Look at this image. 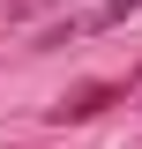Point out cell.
<instances>
[{
    "mask_svg": "<svg viewBox=\"0 0 142 149\" xmlns=\"http://www.w3.org/2000/svg\"><path fill=\"white\" fill-rule=\"evenodd\" d=\"M127 15H142V0H105V8H97V22H105V30H112V22H127Z\"/></svg>",
    "mask_w": 142,
    "mask_h": 149,
    "instance_id": "obj_2",
    "label": "cell"
},
{
    "mask_svg": "<svg viewBox=\"0 0 142 149\" xmlns=\"http://www.w3.org/2000/svg\"><path fill=\"white\" fill-rule=\"evenodd\" d=\"M120 97H127V82H75L60 104H45V119H53V127H82V119H97L105 104H120Z\"/></svg>",
    "mask_w": 142,
    "mask_h": 149,
    "instance_id": "obj_1",
    "label": "cell"
}]
</instances>
